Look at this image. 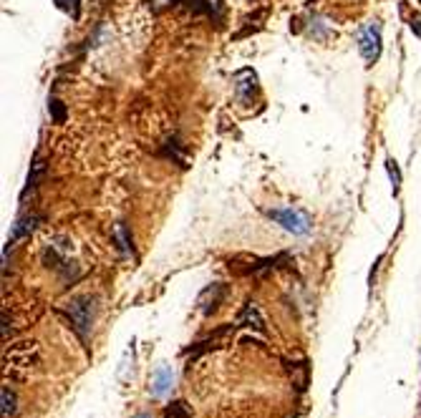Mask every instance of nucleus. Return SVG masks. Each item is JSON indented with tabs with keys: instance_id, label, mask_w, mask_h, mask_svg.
Instances as JSON below:
<instances>
[{
	"instance_id": "f257e3e1",
	"label": "nucleus",
	"mask_w": 421,
	"mask_h": 418,
	"mask_svg": "<svg viewBox=\"0 0 421 418\" xmlns=\"http://www.w3.org/2000/svg\"><path fill=\"white\" fill-rule=\"evenodd\" d=\"M41 365V346L38 341H18L3 353V373L11 378H28Z\"/></svg>"
},
{
	"instance_id": "f03ea898",
	"label": "nucleus",
	"mask_w": 421,
	"mask_h": 418,
	"mask_svg": "<svg viewBox=\"0 0 421 418\" xmlns=\"http://www.w3.org/2000/svg\"><path fill=\"white\" fill-rule=\"evenodd\" d=\"M61 312L68 317L71 328L76 330L81 341H86V335L91 330V317H94V300L81 295V298H71L68 303L61 305Z\"/></svg>"
},
{
	"instance_id": "7ed1b4c3",
	"label": "nucleus",
	"mask_w": 421,
	"mask_h": 418,
	"mask_svg": "<svg viewBox=\"0 0 421 418\" xmlns=\"http://www.w3.org/2000/svg\"><path fill=\"white\" fill-rule=\"evenodd\" d=\"M268 217H270L272 222H277V224H280L285 232L298 234V237H306V234H310V229H313V224H310V217H308L306 212H301V209H290V207L270 209V212H268Z\"/></svg>"
},
{
	"instance_id": "20e7f679",
	"label": "nucleus",
	"mask_w": 421,
	"mask_h": 418,
	"mask_svg": "<svg viewBox=\"0 0 421 418\" xmlns=\"http://www.w3.org/2000/svg\"><path fill=\"white\" fill-rule=\"evenodd\" d=\"M358 48H361V56L368 61V63L379 61V56H381V30H379V25H368V28L363 30L361 38H358Z\"/></svg>"
},
{
	"instance_id": "39448f33",
	"label": "nucleus",
	"mask_w": 421,
	"mask_h": 418,
	"mask_svg": "<svg viewBox=\"0 0 421 418\" xmlns=\"http://www.w3.org/2000/svg\"><path fill=\"white\" fill-rule=\"evenodd\" d=\"M237 325L250 328V330H258V333H265V320H263V315H260L258 305L247 303L245 308H242L240 317H237Z\"/></svg>"
},
{
	"instance_id": "423d86ee",
	"label": "nucleus",
	"mask_w": 421,
	"mask_h": 418,
	"mask_svg": "<svg viewBox=\"0 0 421 418\" xmlns=\"http://www.w3.org/2000/svg\"><path fill=\"white\" fill-rule=\"evenodd\" d=\"M222 298H225V287H222V285H212V287H207L205 293L199 295L197 305H199V303H207V300H210V305L205 308V315H210V312H215L217 308H220Z\"/></svg>"
},
{
	"instance_id": "0eeeda50",
	"label": "nucleus",
	"mask_w": 421,
	"mask_h": 418,
	"mask_svg": "<svg viewBox=\"0 0 421 418\" xmlns=\"http://www.w3.org/2000/svg\"><path fill=\"white\" fill-rule=\"evenodd\" d=\"M169 386H172V371H169L167 365H162V368H157V373H154V378H151V393L157 395H164L169 391Z\"/></svg>"
},
{
	"instance_id": "6e6552de",
	"label": "nucleus",
	"mask_w": 421,
	"mask_h": 418,
	"mask_svg": "<svg viewBox=\"0 0 421 418\" xmlns=\"http://www.w3.org/2000/svg\"><path fill=\"white\" fill-rule=\"evenodd\" d=\"M36 222H38L36 215L20 217V220L15 222V227H13V234H11V239H8V245H13L15 239H20V237H25V234L33 232V229H36Z\"/></svg>"
},
{
	"instance_id": "1a4fd4ad",
	"label": "nucleus",
	"mask_w": 421,
	"mask_h": 418,
	"mask_svg": "<svg viewBox=\"0 0 421 418\" xmlns=\"http://www.w3.org/2000/svg\"><path fill=\"white\" fill-rule=\"evenodd\" d=\"M43 174H46V162H43L41 156H36V162L30 164V172H28V184H25L23 189V197L28 194V191H33L38 186V182L43 179Z\"/></svg>"
},
{
	"instance_id": "9d476101",
	"label": "nucleus",
	"mask_w": 421,
	"mask_h": 418,
	"mask_svg": "<svg viewBox=\"0 0 421 418\" xmlns=\"http://www.w3.org/2000/svg\"><path fill=\"white\" fill-rule=\"evenodd\" d=\"M288 371H290V378H293V386L298 391H306V386H308V363L306 360H301L298 365H293L290 363L288 365Z\"/></svg>"
},
{
	"instance_id": "9b49d317",
	"label": "nucleus",
	"mask_w": 421,
	"mask_h": 418,
	"mask_svg": "<svg viewBox=\"0 0 421 418\" xmlns=\"http://www.w3.org/2000/svg\"><path fill=\"white\" fill-rule=\"evenodd\" d=\"M0 398H3V416H15L18 413V398H15V391L11 386H3L0 391Z\"/></svg>"
},
{
	"instance_id": "f8f14e48",
	"label": "nucleus",
	"mask_w": 421,
	"mask_h": 418,
	"mask_svg": "<svg viewBox=\"0 0 421 418\" xmlns=\"http://www.w3.org/2000/svg\"><path fill=\"white\" fill-rule=\"evenodd\" d=\"M164 418H192V408H189L187 400H172L164 408Z\"/></svg>"
},
{
	"instance_id": "ddd939ff",
	"label": "nucleus",
	"mask_w": 421,
	"mask_h": 418,
	"mask_svg": "<svg viewBox=\"0 0 421 418\" xmlns=\"http://www.w3.org/2000/svg\"><path fill=\"white\" fill-rule=\"evenodd\" d=\"M114 239L119 242V250L124 252V255H129V252H132V237H129V229H127V224H124V222H119V224H116Z\"/></svg>"
},
{
	"instance_id": "4468645a",
	"label": "nucleus",
	"mask_w": 421,
	"mask_h": 418,
	"mask_svg": "<svg viewBox=\"0 0 421 418\" xmlns=\"http://www.w3.org/2000/svg\"><path fill=\"white\" fill-rule=\"evenodd\" d=\"M49 111H51V119H54L56 124H63V119H66V108H63V103H61L58 99H51Z\"/></svg>"
},
{
	"instance_id": "2eb2a0df",
	"label": "nucleus",
	"mask_w": 421,
	"mask_h": 418,
	"mask_svg": "<svg viewBox=\"0 0 421 418\" xmlns=\"http://www.w3.org/2000/svg\"><path fill=\"white\" fill-rule=\"evenodd\" d=\"M386 167H389V174H391V179H394V191H398V182H401V177H398V169H396V162H386Z\"/></svg>"
},
{
	"instance_id": "dca6fc26",
	"label": "nucleus",
	"mask_w": 421,
	"mask_h": 418,
	"mask_svg": "<svg viewBox=\"0 0 421 418\" xmlns=\"http://www.w3.org/2000/svg\"><path fill=\"white\" fill-rule=\"evenodd\" d=\"M56 3H58L61 8H68V11L73 13V18L79 15V0H56Z\"/></svg>"
},
{
	"instance_id": "f3484780",
	"label": "nucleus",
	"mask_w": 421,
	"mask_h": 418,
	"mask_svg": "<svg viewBox=\"0 0 421 418\" xmlns=\"http://www.w3.org/2000/svg\"><path fill=\"white\" fill-rule=\"evenodd\" d=\"M134 418H151L149 413H139V416H134Z\"/></svg>"
}]
</instances>
